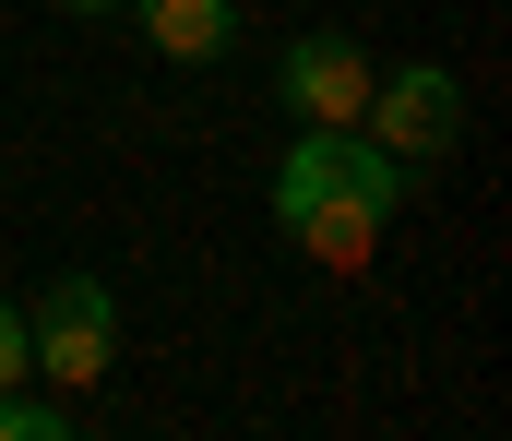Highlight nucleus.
I'll list each match as a JSON object with an SVG mask.
<instances>
[{
    "label": "nucleus",
    "mask_w": 512,
    "mask_h": 441,
    "mask_svg": "<svg viewBox=\"0 0 512 441\" xmlns=\"http://www.w3.org/2000/svg\"><path fill=\"white\" fill-rule=\"evenodd\" d=\"M24 370H48L60 394L108 382V370H120V298L96 287V275H60V287L24 310Z\"/></svg>",
    "instance_id": "f257e3e1"
},
{
    "label": "nucleus",
    "mask_w": 512,
    "mask_h": 441,
    "mask_svg": "<svg viewBox=\"0 0 512 441\" xmlns=\"http://www.w3.org/2000/svg\"><path fill=\"white\" fill-rule=\"evenodd\" d=\"M358 132L405 167H441L453 132H465V84L441 72V60H405V72H370V108H358Z\"/></svg>",
    "instance_id": "f03ea898"
},
{
    "label": "nucleus",
    "mask_w": 512,
    "mask_h": 441,
    "mask_svg": "<svg viewBox=\"0 0 512 441\" xmlns=\"http://www.w3.org/2000/svg\"><path fill=\"white\" fill-rule=\"evenodd\" d=\"M310 191H358L370 215H393V203L417 191V167H405V155H382L370 132H334V120H310V132L286 144V167H274V215H286V203H310Z\"/></svg>",
    "instance_id": "7ed1b4c3"
},
{
    "label": "nucleus",
    "mask_w": 512,
    "mask_h": 441,
    "mask_svg": "<svg viewBox=\"0 0 512 441\" xmlns=\"http://www.w3.org/2000/svg\"><path fill=\"white\" fill-rule=\"evenodd\" d=\"M370 48L358 36H286V60H274V96L298 108V120H334V132H358V108H370Z\"/></svg>",
    "instance_id": "20e7f679"
},
{
    "label": "nucleus",
    "mask_w": 512,
    "mask_h": 441,
    "mask_svg": "<svg viewBox=\"0 0 512 441\" xmlns=\"http://www.w3.org/2000/svg\"><path fill=\"white\" fill-rule=\"evenodd\" d=\"M310 263H334V275H370V251H382V215L358 203V191H310V203H286L274 215Z\"/></svg>",
    "instance_id": "39448f33"
},
{
    "label": "nucleus",
    "mask_w": 512,
    "mask_h": 441,
    "mask_svg": "<svg viewBox=\"0 0 512 441\" xmlns=\"http://www.w3.org/2000/svg\"><path fill=\"white\" fill-rule=\"evenodd\" d=\"M120 12L155 36V60H191V72L239 48V0H120Z\"/></svg>",
    "instance_id": "423d86ee"
},
{
    "label": "nucleus",
    "mask_w": 512,
    "mask_h": 441,
    "mask_svg": "<svg viewBox=\"0 0 512 441\" xmlns=\"http://www.w3.org/2000/svg\"><path fill=\"white\" fill-rule=\"evenodd\" d=\"M72 430V406L60 394H24V382H0V441H60Z\"/></svg>",
    "instance_id": "0eeeda50"
},
{
    "label": "nucleus",
    "mask_w": 512,
    "mask_h": 441,
    "mask_svg": "<svg viewBox=\"0 0 512 441\" xmlns=\"http://www.w3.org/2000/svg\"><path fill=\"white\" fill-rule=\"evenodd\" d=\"M0 382H24V310L0 298Z\"/></svg>",
    "instance_id": "6e6552de"
},
{
    "label": "nucleus",
    "mask_w": 512,
    "mask_h": 441,
    "mask_svg": "<svg viewBox=\"0 0 512 441\" xmlns=\"http://www.w3.org/2000/svg\"><path fill=\"white\" fill-rule=\"evenodd\" d=\"M60 12H120V0H60Z\"/></svg>",
    "instance_id": "1a4fd4ad"
}]
</instances>
